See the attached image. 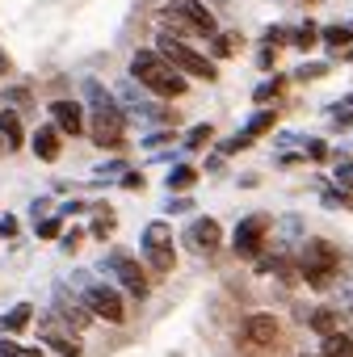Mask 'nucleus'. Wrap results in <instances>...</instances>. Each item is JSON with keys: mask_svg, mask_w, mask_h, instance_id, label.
Wrapping results in <instances>:
<instances>
[{"mask_svg": "<svg viewBox=\"0 0 353 357\" xmlns=\"http://www.w3.org/2000/svg\"><path fill=\"white\" fill-rule=\"evenodd\" d=\"M130 76H135L151 97H164V101L186 97V89H190V80L176 72L160 51H135V59H130Z\"/></svg>", "mask_w": 353, "mask_h": 357, "instance_id": "obj_1", "label": "nucleus"}, {"mask_svg": "<svg viewBox=\"0 0 353 357\" xmlns=\"http://www.w3.org/2000/svg\"><path fill=\"white\" fill-rule=\"evenodd\" d=\"M89 135L97 147H122V139H126V114L93 80H89Z\"/></svg>", "mask_w": 353, "mask_h": 357, "instance_id": "obj_2", "label": "nucleus"}, {"mask_svg": "<svg viewBox=\"0 0 353 357\" xmlns=\"http://www.w3.org/2000/svg\"><path fill=\"white\" fill-rule=\"evenodd\" d=\"M164 30L176 38H215L219 22L202 0H168L164 5Z\"/></svg>", "mask_w": 353, "mask_h": 357, "instance_id": "obj_3", "label": "nucleus"}, {"mask_svg": "<svg viewBox=\"0 0 353 357\" xmlns=\"http://www.w3.org/2000/svg\"><path fill=\"white\" fill-rule=\"evenodd\" d=\"M156 51H160L176 72H181V76H194V80H215V76H219V68H215L206 55H198L194 47H186V38H176V34H168V30H160Z\"/></svg>", "mask_w": 353, "mask_h": 357, "instance_id": "obj_4", "label": "nucleus"}, {"mask_svg": "<svg viewBox=\"0 0 353 357\" xmlns=\"http://www.w3.org/2000/svg\"><path fill=\"white\" fill-rule=\"evenodd\" d=\"M299 265H303V282L311 290H328L336 282V269H340V252L328 244V240H307L303 252H299Z\"/></svg>", "mask_w": 353, "mask_h": 357, "instance_id": "obj_5", "label": "nucleus"}, {"mask_svg": "<svg viewBox=\"0 0 353 357\" xmlns=\"http://www.w3.org/2000/svg\"><path fill=\"white\" fill-rule=\"evenodd\" d=\"M143 257H147V269L156 273V278H164V273H172V265H176V252H172V227L168 223H147V231H143Z\"/></svg>", "mask_w": 353, "mask_h": 357, "instance_id": "obj_6", "label": "nucleus"}, {"mask_svg": "<svg viewBox=\"0 0 353 357\" xmlns=\"http://www.w3.org/2000/svg\"><path fill=\"white\" fill-rule=\"evenodd\" d=\"M110 273H114V278L122 282V290H130L135 298H143V294L151 290V273H147L126 248H114V252H110Z\"/></svg>", "mask_w": 353, "mask_h": 357, "instance_id": "obj_7", "label": "nucleus"}, {"mask_svg": "<svg viewBox=\"0 0 353 357\" xmlns=\"http://www.w3.org/2000/svg\"><path fill=\"white\" fill-rule=\"evenodd\" d=\"M84 307L105 324H126V303H122V294L114 286H101V282L84 286Z\"/></svg>", "mask_w": 353, "mask_h": 357, "instance_id": "obj_8", "label": "nucleus"}, {"mask_svg": "<svg viewBox=\"0 0 353 357\" xmlns=\"http://www.w3.org/2000/svg\"><path fill=\"white\" fill-rule=\"evenodd\" d=\"M38 336H43V344L47 349H55L59 357H84V344H80V336L59 319V315H51V319H43L38 324Z\"/></svg>", "mask_w": 353, "mask_h": 357, "instance_id": "obj_9", "label": "nucleus"}, {"mask_svg": "<svg viewBox=\"0 0 353 357\" xmlns=\"http://www.w3.org/2000/svg\"><path fill=\"white\" fill-rule=\"evenodd\" d=\"M265 236H269V215H248V219L236 227V257L253 261V257L265 248Z\"/></svg>", "mask_w": 353, "mask_h": 357, "instance_id": "obj_10", "label": "nucleus"}, {"mask_svg": "<svg viewBox=\"0 0 353 357\" xmlns=\"http://www.w3.org/2000/svg\"><path fill=\"white\" fill-rule=\"evenodd\" d=\"M240 340L253 344V349H269V344L278 340V319H273L269 311H253V315L244 319V328H240Z\"/></svg>", "mask_w": 353, "mask_h": 357, "instance_id": "obj_11", "label": "nucleus"}, {"mask_svg": "<svg viewBox=\"0 0 353 357\" xmlns=\"http://www.w3.org/2000/svg\"><path fill=\"white\" fill-rule=\"evenodd\" d=\"M51 122H55L63 135H84V126H89L84 105H80V101H68V97L51 101Z\"/></svg>", "mask_w": 353, "mask_h": 357, "instance_id": "obj_12", "label": "nucleus"}, {"mask_svg": "<svg viewBox=\"0 0 353 357\" xmlns=\"http://www.w3.org/2000/svg\"><path fill=\"white\" fill-rule=\"evenodd\" d=\"M186 244L198 248L202 257H206V252H219V244H223V227H219L215 219H194L190 231H186Z\"/></svg>", "mask_w": 353, "mask_h": 357, "instance_id": "obj_13", "label": "nucleus"}, {"mask_svg": "<svg viewBox=\"0 0 353 357\" xmlns=\"http://www.w3.org/2000/svg\"><path fill=\"white\" fill-rule=\"evenodd\" d=\"M59 135H63V130H59L55 122H51V126H38V130H34V155L47 160V164H55L59 151H63V147H59Z\"/></svg>", "mask_w": 353, "mask_h": 357, "instance_id": "obj_14", "label": "nucleus"}, {"mask_svg": "<svg viewBox=\"0 0 353 357\" xmlns=\"http://www.w3.org/2000/svg\"><path fill=\"white\" fill-rule=\"evenodd\" d=\"M307 324H311V332H320V336H336V332L345 328V315H340L336 307H315V311H307Z\"/></svg>", "mask_w": 353, "mask_h": 357, "instance_id": "obj_15", "label": "nucleus"}, {"mask_svg": "<svg viewBox=\"0 0 353 357\" xmlns=\"http://www.w3.org/2000/svg\"><path fill=\"white\" fill-rule=\"evenodd\" d=\"M55 315H59V319H63L68 328H76V332H80V328H89V324L97 319V315H93V311H89L84 303H68L63 294H59V303H55Z\"/></svg>", "mask_w": 353, "mask_h": 357, "instance_id": "obj_16", "label": "nucleus"}, {"mask_svg": "<svg viewBox=\"0 0 353 357\" xmlns=\"http://www.w3.org/2000/svg\"><path fill=\"white\" fill-rule=\"evenodd\" d=\"M0 139H5V143H9V151L26 143V130H22V118H17L13 109H5V114H0Z\"/></svg>", "mask_w": 353, "mask_h": 357, "instance_id": "obj_17", "label": "nucleus"}, {"mask_svg": "<svg viewBox=\"0 0 353 357\" xmlns=\"http://www.w3.org/2000/svg\"><path fill=\"white\" fill-rule=\"evenodd\" d=\"M194 185H198V168H190V164H176V168L168 172V190L186 194V190H194Z\"/></svg>", "mask_w": 353, "mask_h": 357, "instance_id": "obj_18", "label": "nucleus"}, {"mask_svg": "<svg viewBox=\"0 0 353 357\" xmlns=\"http://www.w3.org/2000/svg\"><path fill=\"white\" fill-rule=\"evenodd\" d=\"M30 315H34V307L30 303H17L5 319H0V332H22V328H30Z\"/></svg>", "mask_w": 353, "mask_h": 357, "instance_id": "obj_19", "label": "nucleus"}, {"mask_svg": "<svg viewBox=\"0 0 353 357\" xmlns=\"http://www.w3.org/2000/svg\"><path fill=\"white\" fill-rule=\"evenodd\" d=\"M353 353V336H345V332H336V336H324V349H320V357H349Z\"/></svg>", "mask_w": 353, "mask_h": 357, "instance_id": "obj_20", "label": "nucleus"}, {"mask_svg": "<svg viewBox=\"0 0 353 357\" xmlns=\"http://www.w3.org/2000/svg\"><path fill=\"white\" fill-rule=\"evenodd\" d=\"M320 38H324L332 51H340V47H349V43H353V26H328Z\"/></svg>", "mask_w": 353, "mask_h": 357, "instance_id": "obj_21", "label": "nucleus"}, {"mask_svg": "<svg viewBox=\"0 0 353 357\" xmlns=\"http://www.w3.org/2000/svg\"><path fill=\"white\" fill-rule=\"evenodd\" d=\"M0 357H43V349H30V344H17V340H0Z\"/></svg>", "mask_w": 353, "mask_h": 357, "instance_id": "obj_22", "label": "nucleus"}, {"mask_svg": "<svg viewBox=\"0 0 353 357\" xmlns=\"http://www.w3.org/2000/svg\"><path fill=\"white\" fill-rule=\"evenodd\" d=\"M290 43H294L299 51H311V47L320 43V30H315V22H307L303 30H294V38H290Z\"/></svg>", "mask_w": 353, "mask_h": 357, "instance_id": "obj_23", "label": "nucleus"}, {"mask_svg": "<svg viewBox=\"0 0 353 357\" xmlns=\"http://www.w3.org/2000/svg\"><path fill=\"white\" fill-rule=\"evenodd\" d=\"M236 43H240L236 34H215V55H219V59H227V55L236 51Z\"/></svg>", "mask_w": 353, "mask_h": 357, "instance_id": "obj_24", "label": "nucleus"}, {"mask_svg": "<svg viewBox=\"0 0 353 357\" xmlns=\"http://www.w3.org/2000/svg\"><path fill=\"white\" fill-rule=\"evenodd\" d=\"M211 139H215V130H211V126H194V130H190V139H186V147H194V151H198V147H202V143H211Z\"/></svg>", "mask_w": 353, "mask_h": 357, "instance_id": "obj_25", "label": "nucleus"}, {"mask_svg": "<svg viewBox=\"0 0 353 357\" xmlns=\"http://www.w3.org/2000/svg\"><path fill=\"white\" fill-rule=\"evenodd\" d=\"M294 34H286L282 26H273V30H265V47H282V43H290Z\"/></svg>", "mask_w": 353, "mask_h": 357, "instance_id": "obj_26", "label": "nucleus"}, {"mask_svg": "<svg viewBox=\"0 0 353 357\" xmlns=\"http://www.w3.org/2000/svg\"><path fill=\"white\" fill-rule=\"evenodd\" d=\"M59 231H63V223H59V219H43V223H38V236H43V240H55Z\"/></svg>", "mask_w": 353, "mask_h": 357, "instance_id": "obj_27", "label": "nucleus"}, {"mask_svg": "<svg viewBox=\"0 0 353 357\" xmlns=\"http://www.w3.org/2000/svg\"><path fill=\"white\" fill-rule=\"evenodd\" d=\"M278 89H282V80L273 76V80H265L261 89H257V101H269V97H278Z\"/></svg>", "mask_w": 353, "mask_h": 357, "instance_id": "obj_28", "label": "nucleus"}, {"mask_svg": "<svg viewBox=\"0 0 353 357\" xmlns=\"http://www.w3.org/2000/svg\"><path fill=\"white\" fill-rule=\"evenodd\" d=\"M315 76H324V63H303L299 68V80H315Z\"/></svg>", "mask_w": 353, "mask_h": 357, "instance_id": "obj_29", "label": "nucleus"}, {"mask_svg": "<svg viewBox=\"0 0 353 357\" xmlns=\"http://www.w3.org/2000/svg\"><path fill=\"white\" fill-rule=\"evenodd\" d=\"M307 155H311V160H324V155H328V143H324V139H311V143H307Z\"/></svg>", "mask_w": 353, "mask_h": 357, "instance_id": "obj_30", "label": "nucleus"}, {"mask_svg": "<svg viewBox=\"0 0 353 357\" xmlns=\"http://www.w3.org/2000/svg\"><path fill=\"white\" fill-rule=\"evenodd\" d=\"M110 231H114V219H110V211H105V219H97V223H93V236H101V240H105Z\"/></svg>", "mask_w": 353, "mask_h": 357, "instance_id": "obj_31", "label": "nucleus"}, {"mask_svg": "<svg viewBox=\"0 0 353 357\" xmlns=\"http://www.w3.org/2000/svg\"><path fill=\"white\" fill-rule=\"evenodd\" d=\"M80 240H84V231H76V227H72V231L63 236V248H68V252H76V248H80Z\"/></svg>", "mask_w": 353, "mask_h": 357, "instance_id": "obj_32", "label": "nucleus"}, {"mask_svg": "<svg viewBox=\"0 0 353 357\" xmlns=\"http://www.w3.org/2000/svg\"><path fill=\"white\" fill-rule=\"evenodd\" d=\"M122 185H126V190H143V172H126Z\"/></svg>", "mask_w": 353, "mask_h": 357, "instance_id": "obj_33", "label": "nucleus"}, {"mask_svg": "<svg viewBox=\"0 0 353 357\" xmlns=\"http://www.w3.org/2000/svg\"><path fill=\"white\" fill-rule=\"evenodd\" d=\"M0 236H17V219H0Z\"/></svg>", "mask_w": 353, "mask_h": 357, "instance_id": "obj_34", "label": "nucleus"}, {"mask_svg": "<svg viewBox=\"0 0 353 357\" xmlns=\"http://www.w3.org/2000/svg\"><path fill=\"white\" fill-rule=\"evenodd\" d=\"M0 151H9V143H5V139H0Z\"/></svg>", "mask_w": 353, "mask_h": 357, "instance_id": "obj_35", "label": "nucleus"}, {"mask_svg": "<svg viewBox=\"0 0 353 357\" xmlns=\"http://www.w3.org/2000/svg\"><path fill=\"white\" fill-rule=\"evenodd\" d=\"M349 63H353V51H349Z\"/></svg>", "mask_w": 353, "mask_h": 357, "instance_id": "obj_36", "label": "nucleus"}, {"mask_svg": "<svg viewBox=\"0 0 353 357\" xmlns=\"http://www.w3.org/2000/svg\"><path fill=\"white\" fill-rule=\"evenodd\" d=\"M303 357H307V353H303Z\"/></svg>", "mask_w": 353, "mask_h": 357, "instance_id": "obj_37", "label": "nucleus"}, {"mask_svg": "<svg viewBox=\"0 0 353 357\" xmlns=\"http://www.w3.org/2000/svg\"><path fill=\"white\" fill-rule=\"evenodd\" d=\"M349 357H353V353H349Z\"/></svg>", "mask_w": 353, "mask_h": 357, "instance_id": "obj_38", "label": "nucleus"}]
</instances>
